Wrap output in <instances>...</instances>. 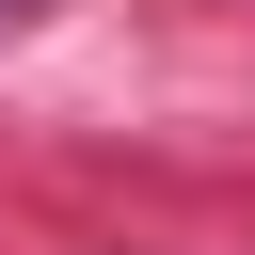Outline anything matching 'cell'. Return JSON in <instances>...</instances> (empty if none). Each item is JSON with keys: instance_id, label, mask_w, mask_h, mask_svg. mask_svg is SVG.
<instances>
[{"instance_id": "1", "label": "cell", "mask_w": 255, "mask_h": 255, "mask_svg": "<svg viewBox=\"0 0 255 255\" xmlns=\"http://www.w3.org/2000/svg\"><path fill=\"white\" fill-rule=\"evenodd\" d=\"M0 16H16V0H0Z\"/></svg>"}]
</instances>
